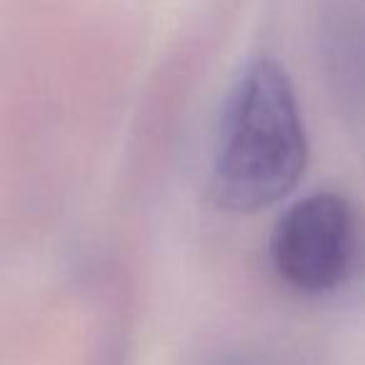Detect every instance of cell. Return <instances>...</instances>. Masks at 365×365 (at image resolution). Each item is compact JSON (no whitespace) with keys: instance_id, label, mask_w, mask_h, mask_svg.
Returning <instances> with one entry per match:
<instances>
[{"instance_id":"obj_1","label":"cell","mask_w":365,"mask_h":365,"mask_svg":"<svg viewBox=\"0 0 365 365\" xmlns=\"http://www.w3.org/2000/svg\"><path fill=\"white\" fill-rule=\"evenodd\" d=\"M308 165V138L293 83L275 61H253L225 98L213 158V195L253 213L278 203Z\"/></svg>"},{"instance_id":"obj_2","label":"cell","mask_w":365,"mask_h":365,"mask_svg":"<svg viewBox=\"0 0 365 365\" xmlns=\"http://www.w3.org/2000/svg\"><path fill=\"white\" fill-rule=\"evenodd\" d=\"M273 265L303 293L333 290L355 258V215L338 193H315L295 203L275 225Z\"/></svg>"}]
</instances>
